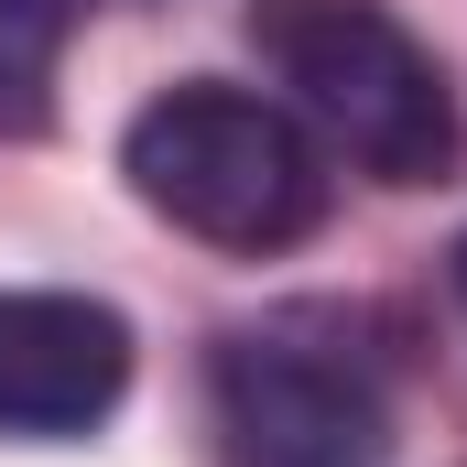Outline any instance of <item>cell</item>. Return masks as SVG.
<instances>
[{
  "instance_id": "1",
  "label": "cell",
  "mask_w": 467,
  "mask_h": 467,
  "mask_svg": "<svg viewBox=\"0 0 467 467\" xmlns=\"http://www.w3.org/2000/svg\"><path fill=\"white\" fill-rule=\"evenodd\" d=\"M119 174L130 196L163 218V229L239 250V261H272V250H305L337 207V174H327V141L283 99H250L229 77H185L163 99H141L119 130Z\"/></svg>"
},
{
  "instance_id": "2",
  "label": "cell",
  "mask_w": 467,
  "mask_h": 467,
  "mask_svg": "<svg viewBox=\"0 0 467 467\" xmlns=\"http://www.w3.org/2000/svg\"><path fill=\"white\" fill-rule=\"evenodd\" d=\"M239 33L283 109L327 141V163H358L369 185H446L467 163L446 66L380 0H250Z\"/></svg>"
},
{
  "instance_id": "3",
  "label": "cell",
  "mask_w": 467,
  "mask_h": 467,
  "mask_svg": "<svg viewBox=\"0 0 467 467\" xmlns=\"http://www.w3.org/2000/svg\"><path fill=\"white\" fill-rule=\"evenodd\" d=\"M229 467H380L391 457V380L358 348V316L283 305L261 327H229L207 358Z\"/></svg>"
},
{
  "instance_id": "4",
  "label": "cell",
  "mask_w": 467,
  "mask_h": 467,
  "mask_svg": "<svg viewBox=\"0 0 467 467\" xmlns=\"http://www.w3.org/2000/svg\"><path fill=\"white\" fill-rule=\"evenodd\" d=\"M130 391V316L66 283H22L0 294V435L55 446L109 424Z\"/></svg>"
},
{
  "instance_id": "5",
  "label": "cell",
  "mask_w": 467,
  "mask_h": 467,
  "mask_svg": "<svg viewBox=\"0 0 467 467\" xmlns=\"http://www.w3.org/2000/svg\"><path fill=\"white\" fill-rule=\"evenodd\" d=\"M55 55H66V0H0V130L55 119Z\"/></svg>"
},
{
  "instance_id": "6",
  "label": "cell",
  "mask_w": 467,
  "mask_h": 467,
  "mask_svg": "<svg viewBox=\"0 0 467 467\" xmlns=\"http://www.w3.org/2000/svg\"><path fill=\"white\" fill-rule=\"evenodd\" d=\"M446 272H457V294H467V239H457V261H446Z\"/></svg>"
}]
</instances>
